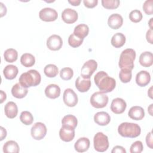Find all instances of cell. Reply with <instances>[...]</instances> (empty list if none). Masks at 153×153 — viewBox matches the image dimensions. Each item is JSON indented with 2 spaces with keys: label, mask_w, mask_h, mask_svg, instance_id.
<instances>
[{
  "label": "cell",
  "mask_w": 153,
  "mask_h": 153,
  "mask_svg": "<svg viewBox=\"0 0 153 153\" xmlns=\"http://www.w3.org/2000/svg\"><path fill=\"white\" fill-rule=\"evenodd\" d=\"M94 82L100 91L105 93L112 91L115 87L116 81L104 71L98 72L94 78Z\"/></svg>",
  "instance_id": "6da1fadb"
},
{
  "label": "cell",
  "mask_w": 153,
  "mask_h": 153,
  "mask_svg": "<svg viewBox=\"0 0 153 153\" xmlns=\"http://www.w3.org/2000/svg\"><path fill=\"white\" fill-rule=\"evenodd\" d=\"M40 74L36 70L30 69L23 73L19 78V83L25 88L35 87L41 82Z\"/></svg>",
  "instance_id": "7a4b0ae2"
},
{
  "label": "cell",
  "mask_w": 153,
  "mask_h": 153,
  "mask_svg": "<svg viewBox=\"0 0 153 153\" xmlns=\"http://www.w3.org/2000/svg\"><path fill=\"white\" fill-rule=\"evenodd\" d=\"M118 133L123 137L134 138L139 136L141 132L140 126L133 123H123L118 127Z\"/></svg>",
  "instance_id": "3957f363"
},
{
  "label": "cell",
  "mask_w": 153,
  "mask_h": 153,
  "mask_svg": "<svg viewBox=\"0 0 153 153\" xmlns=\"http://www.w3.org/2000/svg\"><path fill=\"white\" fill-rule=\"evenodd\" d=\"M136 58V52L132 48H127L120 54L118 65L122 69L131 71L134 68V60Z\"/></svg>",
  "instance_id": "277c9868"
},
{
  "label": "cell",
  "mask_w": 153,
  "mask_h": 153,
  "mask_svg": "<svg viewBox=\"0 0 153 153\" xmlns=\"http://www.w3.org/2000/svg\"><path fill=\"white\" fill-rule=\"evenodd\" d=\"M94 148L96 151L100 152L106 151L109 147L108 137L102 132H97L93 139Z\"/></svg>",
  "instance_id": "5b68a950"
},
{
  "label": "cell",
  "mask_w": 153,
  "mask_h": 153,
  "mask_svg": "<svg viewBox=\"0 0 153 153\" xmlns=\"http://www.w3.org/2000/svg\"><path fill=\"white\" fill-rule=\"evenodd\" d=\"M108 103V97L102 91L94 93L90 97V103L94 108H103Z\"/></svg>",
  "instance_id": "8992f818"
},
{
  "label": "cell",
  "mask_w": 153,
  "mask_h": 153,
  "mask_svg": "<svg viewBox=\"0 0 153 153\" xmlns=\"http://www.w3.org/2000/svg\"><path fill=\"white\" fill-rule=\"evenodd\" d=\"M97 63L93 59L89 60L84 63L81 69V76L83 78L90 79L94 72L97 69Z\"/></svg>",
  "instance_id": "52a82bcc"
},
{
  "label": "cell",
  "mask_w": 153,
  "mask_h": 153,
  "mask_svg": "<svg viewBox=\"0 0 153 153\" xmlns=\"http://www.w3.org/2000/svg\"><path fill=\"white\" fill-rule=\"evenodd\" d=\"M47 127L45 125L41 122L35 123L31 128L30 133L32 137L35 140H41L47 134Z\"/></svg>",
  "instance_id": "ba28073f"
},
{
  "label": "cell",
  "mask_w": 153,
  "mask_h": 153,
  "mask_svg": "<svg viewBox=\"0 0 153 153\" xmlns=\"http://www.w3.org/2000/svg\"><path fill=\"white\" fill-rule=\"evenodd\" d=\"M63 100L65 104L69 107H74L78 103V96L71 88H66L63 93Z\"/></svg>",
  "instance_id": "9c48e42d"
},
{
  "label": "cell",
  "mask_w": 153,
  "mask_h": 153,
  "mask_svg": "<svg viewBox=\"0 0 153 153\" xmlns=\"http://www.w3.org/2000/svg\"><path fill=\"white\" fill-rule=\"evenodd\" d=\"M57 12L51 8H44L40 10L39 17L40 19L44 22H53L57 19Z\"/></svg>",
  "instance_id": "30bf717a"
},
{
  "label": "cell",
  "mask_w": 153,
  "mask_h": 153,
  "mask_svg": "<svg viewBox=\"0 0 153 153\" xmlns=\"http://www.w3.org/2000/svg\"><path fill=\"white\" fill-rule=\"evenodd\" d=\"M63 45V41L62 38L57 35H51L47 40V47L53 51H57L60 50Z\"/></svg>",
  "instance_id": "8fae6325"
},
{
  "label": "cell",
  "mask_w": 153,
  "mask_h": 153,
  "mask_svg": "<svg viewBox=\"0 0 153 153\" xmlns=\"http://www.w3.org/2000/svg\"><path fill=\"white\" fill-rule=\"evenodd\" d=\"M127 107L125 100L121 98L114 99L111 104V110L116 114H120L124 112Z\"/></svg>",
  "instance_id": "7c38bea8"
},
{
  "label": "cell",
  "mask_w": 153,
  "mask_h": 153,
  "mask_svg": "<svg viewBox=\"0 0 153 153\" xmlns=\"http://www.w3.org/2000/svg\"><path fill=\"white\" fill-rule=\"evenodd\" d=\"M77 12L71 8L65 9L62 13V19L64 22L68 24L75 23L78 19Z\"/></svg>",
  "instance_id": "4fadbf2b"
},
{
  "label": "cell",
  "mask_w": 153,
  "mask_h": 153,
  "mask_svg": "<svg viewBox=\"0 0 153 153\" xmlns=\"http://www.w3.org/2000/svg\"><path fill=\"white\" fill-rule=\"evenodd\" d=\"M59 136L64 142H71L74 138L75 129L62 126L59 131Z\"/></svg>",
  "instance_id": "5bb4252c"
},
{
  "label": "cell",
  "mask_w": 153,
  "mask_h": 153,
  "mask_svg": "<svg viewBox=\"0 0 153 153\" xmlns=\"http://www.w3.org/2000/svg\"><path fill=\"white\" fill-rule=\"evenodd\" d=\"M150 81V74L146 71H141L136 76V82L140 87L146 86L149 83Z\"/></svg>",
  "instance_id": "9a60e30c"
},
{
  "label": "cell",
  "mask_w": 153,
  "mask_h": 153,
  "mask_svg": "<svg viewBox=\"0 0 153 153\" xmlns=\"http://www.w3.org/2000/svg\"><path fill=\"white\" fill-rule=\"evenodd\" d=\"M123 23V19L122 16L117 13L111 14L108 20V26L113 29H118L122 25Z\"/></svg>",
  "instance_id": "2e32d148"
},
{
  "label": "cell",
  "mask_w": 153,
  "mask_h": 153,
  "mask_svg": "<svg viewBox=\"0 0 153 153\" xmlns=\"http://www.w3.org/2000/svg\"><path fill=\"white\" fill-rule=\"evenodd\" d=\"M75 87L81 93L86 92L91 87V81L90 79H85L82 76H78L75 81Z\"/></svg>",
  "instance_id": "e0dca14e"
},
{
  "label": "cell",
  "mask_w": 153,
  "mask_h": 153,
  "mask_svg": "<svg viewBox=\"0 0 153 153\" xmlns=\"http://www.w3.org/2000/svg\"><path fill=\"white\" fill-rule=\"evenodd\" d=\"M94 121L98 125L104 126L109 123L111 117L110 115L106 112H98L94 116Z\"/></svg>",
  "instance_id": "ac0fdd59"
},
{
  "label": "cell",
  "mask_w": 153,
  "mask_h": 153,
  "mask_svg": "<svg viewBox=\"0 0 153 153\" xmlns=\"http://www.w3.org/2000/svg\"><path fill=\"white\" fill-rule=\"evenodd\" d=\"M128 117L134 120H140L145 116V111L143 109L138 106H132L128 111Z\"/></svg>",
  "instance_id": "d6986e66"
},
{
  "label": "cell",
  "mask_w": 153,
  "mask_h": 153,
  "mask_svg": "<svg viewBox=\"0 0 153 153\" xmlns=\"http://www.w3.org/2000/svg\"><path fill=\"white\" fill-rule=\"evenodd\" d=\"M27 88L22 86L19 82L14 85L11 88L12 95L17 99L25 97L27 94Z\"/></svg>",
  "instance_id": "ffe728a7"
},
{
  "label": "cell",
  "mask_w": 153,
  "mask_h": 153,
  "mask_svg": "<svg viewBox=\"0 0 153 153\" xmlns=\"http://www.w3.org/2000/svg\"><path fill=\"white\" fill-rule=\"evenodd\" d=\"M90 140L87 137H81L78 139L74 145L75 149L78 152L87 151L90 147Z\"/></svg>",
  "instance_id": "44dd1931"
},
{
  "label": "cell",
  "mask_w": 153,
  "mask_h": 153,
  "mask_svg": "<svg viewBox=\"0 0 153 153\" xmlns=\"http://www.w3.org/2000/svg\"><path fill=\"white\" fill-rule=\"evenodd\" d=\"M45 96L50 99H56L60 94V87L54 84H51L46 87L45 89Z\"/></svg>",
  "instance_id": "7402d4cb"
},
{
  "label": "cell",
  "mask_w": 153,
  "mask_h": 153,
  "mask_svg": "<svg viewBox=\"0 0 153 153\" xmlns=\"http://www.w3.org/2000/svg\"><path fill=\"white\" fill-rule=\"evenodd\" d=\"M5 114L9 118H15L18 113V108L16 103L13 102H8L4 107Z\"/></svg>",
  "instance_id": "603a6c76"
},
{
  "label": "cell",
  "mask_w": 153,
  "mask_h": 153,
  "mask_svg": "<svg viewBox=\"0 0 153 153\" xmlns=\"http://www.w3.org/2000/svg\"><path fill=\"white\" fill-rule=\"evenodd\" d=\"M139 63L143 67H149L153 63V55L150 51H145L141 53L139 57Z\"/></svg>",
  "instance_id": "cb8c5ba5"
},
{
  "label": "cell",
  "mask_w": 153,
  "mask_h": 153,
  "mask_svg": "<svg viewBox=\"0 0 153 153\" xmlns=\"http://www.w3.org/2000/svg\"><path fill=\"white\" fill-rule=\"evenodd\" d=\"M18 68L13 65H8L6 66L3 70V74L7 79H13L16 78L18 74Z\"/></svg>",
  "instance_id": "d4e9b609"
},
{
  "label": "cell",
  "mask_w": 153,
  "mask_h": 153,
  "mask_svg": "<svg viewBox=\"0 0 153 153\" xmlns=\"http://www.w3.org/2000/svg\"><path fill=\"white\" fill-rule=\"evenodd\" d=\"M126 36L122 33H115L111 38V44L115 48H120L123 47L126 42Z\"/></svg>",
  "instance_id": "484cf974"
},
{
  "label": "cell",
  "mask_w": 153,
  "mask_h": 153,
  "mask_svg": "<svg viewBox=\"0 0 153 153\" xmlns=\"http://www.w3.org/2000/svg\"><path fill=\"white\" fill-rule=\"evenodd\" d=\"M19 150L18 143L14 140H8L3 146V151L5 153H18Z\"/></svg>",
  "instance_id": "4316f807"
},
{
  "label": "cell",
  "mask_w": 153,
  "mask_h": 153,
  "mask_svg": "<svg viewBox=\"0 0 153 153\" xmlns=\"http://www.w3.org/2000/svg\"><path fill=\"white\" fill-rule=\"evenodd\" d=\"M89 32V27L85 24H79L75 27L74 33L78 37L84 39L88 35Z\"/></svg>",
  "instance_id": "83f0119b"
},
{
  "label": "cell",
  "mask_w": 153,
  "mask_h": 153,
  "mask_svg": "<svg viewBox=\"0 0 153 153\" xmlns=\"http://www.w3.org/2000/svg\"><path fill=\"white\" fill-rule=\"evenodd\" d=\"M62 124L63 126L71 127L75 129L78 124V120L75 116L69 114L65 115L63 118L62 120Z\"/></svg>",
  "instance_id": "f1b7e54d"
},
{
  "label": "cell",
  "mask_w": 153,
  "mask_h": 153,
  "mask_svg": "<svg viewBox=\"0 0 153 153\" xmlns=\"http://www.w3.org/2000/svg\"><path fill=\"white\" fill-rule=\"evenodd\" d=\"M20 62L25 67H31L35 64V59L32 54L30 53H25L21 56Z\"/></svg>",
  "instance_id": "f546056e"
},
{
  "label": "cell",
  "mask_w": 153,
  "mask_h": 153,
  "mask_svg": "<svg viewBox=\"0 0 153 153\" xmlns=\"http://www.w3.org/2000/svg\"><path fill=\"white\" fill-rule=\"evenodd\" d=\"M4 57L5 61L10 63L15 62L18 57V53L14 48H8L4 53Z\"/></svg>",
  "instance_id": "4dcf8cb0"
},
{
  "label": "cell",
  "mask_w": 153,
  "mask_h": 153,
  "mask_svg": "<svg viewBox=\"0 0 153 153\" xmlns=\"http://www.w3.org/2000/svg\"><path fill=\"white\" fill-rule=\"evenodd\" d=\"M44 72L47 76L49 78H53L58 74L59 69L55 65L48 64L45 66Z\"/></svg>",
  "instance_id": "1f68e13d"
},
{
  "label": "cell",
  "mask_w": 153,
  "mask_h": 153,
  "mask_svg": "<svg viewBox=\"0 0 153 153\" xmlns=\"http://www.w3.org/2000/svg\"><path fill=\"white\" fill-rule=\"evenodd\" d=\"M20 120L24 124L30 125L33 121V117L30 112L25 111L20 114Z\"/></svg>",
  "instance_id": "d6a6232c"
},
{
  "label": "cell",
  "mask_w": 153,
  "mask_h": 153,
  "mask_svg": "<svg viewBox=\"0 0 153 153\" xmlns=\"http://www.w3.org/2000/svg\"><path fill=\"white\" fill-rule=\"evenodd\" d=\"M132 74L131 71L126 69H121L119 73V78L121 81L123 83H127L130 81L131 79Z\"/></svg>",
  "instance_id": "836d02e7"
},
{
  "label": "cell",
  "mask_w": 153,
  "mask_h": 153,
  "mask_svg": "<svg viewBox=\"0 0 153 153\" xmlns=\"http://www.w3.org/2000/svg\"><path fill=\"white\" fill-rule=\"evenodd\" d=\"M84 39L80 38L78 36H76L74 33L70 35L68 38V43L70 46L74 48H76L79 47L82 42H83Z\"/></svg>",
  "instance_id": "e575fe53"
},
{
  "label": "cell",
  "mask_w": 153,
  "mask_h": 153,
  "mask_svg": "<svg viewBox=\"0 0 153 153\" xmlns=\"http://www.w3.org/2000/svg\"><path fill=\"white\" fill-rule=\"evenodd\" d=\"M74 75L73 70L71 68H64L61 69L60 72V78L63 80H69L71 79Z\"/></svg>",
  "instance_id": "d590c367"
},
{
  "label": "cell",
  "mask_w": 153,
  "mask_h": 153,
  "mask_svg": "<svg viewBox=\"0 0 153 153\" xmlns=\"http://www.w3.org/2000/svg\"><path fill=\"white\" fill-rule=\"evenodd\" d=\"M120 4L119 0H102V5L106 9H115Z\"/></svg>",
  "instance_id": "8d00e7d4"
},
{
  "label": "cell",
  "mask_w": 153,
  "mask_h": 153,
  "mask_svg": "<svg viewBox=\"0 0 153 153\" xmlns=\"http://www.w3.org/2000/svg\"><path fill=\"white\" fill-rule=\"evenodd\" d=\"M142 14L140 11L138 10H134L129 14L130 20L134 23H138L142 19Z\"/></svg>",
  "instance_id": "74e56055"
},
{
  "label": "cell",
  "mask_w": 153,
  "mask_h": 153,
  "mask_svg": "<svg viewBox=\"0 0 153 153\" xmlns=\"http://www.w3.org/2000/svg\"><path fill=\"white\" fill-rule=\"evenodd\" d=\"M143 149L142 142L140 140H137L134 142L130 146V152L131 153H140L142 152Z\"/></svg>",
  "instance_id": "f35d334b"
},
{
  "label": "cell",
  "mask_w": 153,
  "mask_h": 153,
  "mask_svg": "<svg viewBox=\"0 0 153 153\" xmlns=\"http://www.w3.org/2000/svg\"><path fill=\"white\" fill-rule=\"evenodd\" d=\"M153 1L146 0L143 4V10L148 15H152L153 13Z\"/></svg>",
  "instance_id": "ab89813d"
},
{
  "label": "cell",
  "mask_w": 153,
  "mask_h": 153,
  "mask_svg": "<svg viewBox=\"0 0 153 153\" xmlns=\"http://www.w3.org/2000/svg\"><path fill=\"white\" fill-rule=\"evenodd\" d=\"M84 5L89 8H92L97 5V0H84L83 1Z\"/></svg>",
  "instance_id": "60d3db41"
},
{
  "label": "cell",
  "mask_w": 153,
  "mask_h": 153,
  "mask_svg": "<svg viewBox=\"0 0 153 153\" xmlns=\"http://www.w3.org/2000/svg\"><path fill=\"white\" fill-rule=\"evenodd\" d=\"M153 139H152V131H150L149 133H148L146 136V143L147 146L151 148L152 149L153 146Z\"/></svg>",
  "instance_id": "b9f144b4"
},
{
  "label": "cell",
  "mask_w": 153,
  "mask_h": 153,
  "mask_svg": "<svg viewBox=\"0 0 153 153\" xmlns=\"http://www.w3.org/2000/svg\"><path fill=\"white\" fill-rule=\"evenodd\" d=\"M112 153H126V149L121 146H115L111 151Z\"/></svg>",
  "instance_id": "7bdbcfd3"
},
{
  "label": "cell",
  "mask_w": 153,
  "mask_h": 153,
  "mask_svg": "<svg viewBox=\"0 0 153 153\" xmlns=\"http://www.w3.org/2000/svg\"><path fill=\"white\" fill-rule=\"evenodd\" d=\"M152 29H149L146 32V38L148 42H149L150 44H152Z\"/></svg>",
  "instance_id": "ee69618b"
},
{
  "label": "cell",
  "mask_w": 153,
  "mask_h": 153,
  "mask_svg": "<svg viewBox=\"0 0 153 153\" xmlns=\"http://www.w3.org/2000/svg\"><path fill=\"white\" fill-rule=\"evenodd\" d=\"M0 5H1V17H2L4 15H5L7 13V8L2 2H0Z\"/></svg>",
  "instance_id": "f6af8a7d"
},
{
  "label": "cell",
  "mask_w": 153,
  "mask_h": 153,
  "mask_svg": "<svg viewBox=\"0 0 153 153\" xmlns=\"http://www.w3.org/2000/svg\"><path fill=\"white\" fill-rule=\"evenodd\" d=\"M1 128V140H2L7 136V131L6 130L2 127H0Z\"/></svg>",
  "instance_id": "bcb514c9"
},
{
  "label": "cell",
  "mask_w": 153,
  "mask_h": 153,
  "mask_svg": "<svg viewBox=\"0 0 153 153\" xmlns=\"http://www.w3.org/2000/svg\"><path fill=\"white\" fill-rule=\"evenodd\" d=\"M68 2L74 6H78L80 4L81 1L80 0H72V1L69 0Z\"/></svg>",
  "instance_id": "7dc6e473"
},
{
  "label": "cell",
  "mask_w": 153,
  "mask_h": 153,
  "mask_svg": "<svg viewBox=\"0 0 153 153\" xmlns=\"http://www.w3.org/2000/svg\"><path fill=\"white\" fill-rule=\"evenodd\" d=\"M7 98V95L5 92L2 90H1V103H2L4 100H5Z\"/></svg>",
  "instance_id": "c3c4849f"
},
{
  "label": "cell",
  "mask_w": 153,
  "mask_h": 153,
  "mask_svg": "<svg viewBox=\"0 0 153 153\" xmlns=\"http://www.w3.org/2000/svg\"><path fill=\"white\" fill-rule=\"evenodd\" d=\"M152 87H151L149 91H148V96L150 97V98H152Z\"/></svg>",
  "instance_id": "681fc988"
},
{
  "label": "cell",
  "mask_w": 153,
  "mask_h": 153,
  "mask_svg": "<svg viewBox=\"0 0 153 153\" xmlns=\"http://www.w3.org/2000/svg\"><path fill=\"white\" fill-rule=\"evenodd\" d=\"M152 104H151V105H150V106H149V107H148V111H149V113L150 114V115H152Z\"/></svg>",
  "instance_id": "f907efd6"
},
{
  "label": "cell",
  "mask_w": 153,
  "mask_h": 153,
  "mask_svg": "<svg viewBox=\"0 0 153 153\" xmlns=\"http://www.w3.org/2000/svg\"><path fill=\"white\" fill-rule=\"evenodd\" d=\"M152 19H153V18H151V20H149V26H150V29H152Z\"/></svg>",
  "instance_id": "816d5d0a"
}]
</instances>
